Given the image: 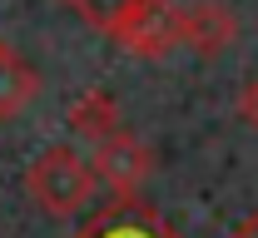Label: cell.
<instances>
[{
  "instance_id": "ba28073f",
  "label": "cell",
  "mask_w": 258,
  "mask_h": 238,
  "mask_svg": "<svg viewBox=\"0 0 258 238\" xmlns=\"http://www.w3.org/2000/svg\"><path fill=\"white\" fill-rule=\"evenodd\" d=\"M64 5H70V10L90 25V30H99L104 40H114V35L129 25V15H134L144 0H64Z\"/></svg>"
},
{
  "instance_id": "30bf717a",
  "label": "cell",
  "mask_w": 258,
  "mask_h": 238,
  "mask_svg": "<svg viewBox=\"0 0 258 238\" xmlns=\"http://www.w3.org/2000/svg\"><path fill=\"white\" fill-rule=\"evenodd\" d=\"M233 238H258V213H253V218H243V223H238V233H233Z\"/></svg>"
},
{
  "instance_id": "52a82bcc",
  "label": "cell",
  "mask_w": 258,
  "mask_h": 238,
  "mask_svg": "<svg viewBox=\"0 0 258 238\" xmlns=\"http://www.w3.org/2000/svg\"><path fill=\"white\" fill-rule=\"evenodd\" d=\"M35 95H40V74L15 50L0 45V119H15L20 109H30Z\"/></svg>"
},
{
  "instance_id": "277c9868",
  "label": "cell",
  "mask_w": 258,
  "mask_h": 238,
  "mask_svg": "<svg viewBox=\"0 0 258 238\" xmlns=\"http://www.w3.org/2000/svg\"><path fill=\"white\" fill-rule=\"evenodd\" d=\"M114 45L134 55V60H164V55H174L179 50V25H174V5L169 0H144L134 15H129V25L114 35Z\"/></svg>"
},
{
  "instance_id": "8992f818",
  "label": "cell",
  "mask_w": 258,
  "mask_h": 238,
  "mask_svg": "<svg viewBox=\"0 0 258 238\" xmlns=\"http://www.w3.org/2000/svg\"><path fill=\"white\" fill-rule=\"evenodd\" d=\"M64 124H70V134L80 139V144H99L109 129H119L124 119H119V104H114L109 90H90V95H80V100L70 104Z\"/></svg>"
},
{
  "instance_id": "6da1fadb",
  "label": "cell",
  "mask_w": 258,
  "mask_h": 238,
  "mask_svg": "<svg viewBox=\"0 0 258 238\" xmlns=\"http://www.w3.org/2000/svg\"><path fill=\"white\" fill-rule=\"evenodd\" d=\"M95 169L80 149L70 144H50L45 154H35V164L25 169V194L40 213L50 218H80L95 204Z\"/></svg>"
},
{
  "instance_id": "9c48e42d",
  "label": "cell",
  "mask_w": 258,
  "mask_h": 238,
  "mask_svg": "<svg viewBox=\"0 0 258 238\" xmlns=\"http://www.w3.org/2000/svg\"><path fill=\"white\" fill-rule=\"evenodd\" d=\"M238 119L258 129V80H248V85L238 90Z\"/></svg>"
},
{
  "instance_id": "7a4b0ae2",
  "label": "cell",
  "mask_w": 258,
  "mask_h": 238,
  "mask_svg": "<svg viewBox=\"0 0 258 238\" xmlns=\"http://www.w3.org/2000/svg\"><path fill=\"white\" fill-rule=\"evenodd\" d=\"M90 169H95L99 184H109L114 189V199H139V189H144V179L154 174V154H149V144L134 134V129H109V134L90 144Z\"/></svg>"
},
{
  "instance_id": "5b68a950",
  "label": "cell",
  "mask_w": 258,
  "mask_h": 238,
  "mask_svg": "<svg viewBox=\"0 0 258 238\" xmlns=\"http://www.w3.org/2000/svg\"><path fill=\"white\" fill-rule=\"evenodd\" d=\"M70 238H184V233H174L149 204H139V199H114L109 208L90 213V223H80Z\"/></svg>"
},
{
  "instance_id": "3957f363",
  "label": "cell",
  "mask_w": 258,
  "mask_h": 238,
  "mask_svg": "<svg viewBox=\"0 0 258 238\" xmlns=\"http://www.w3.org/2000/svg\"><path fill=\"white\" fill-rule=\"evenodd\" d=\"M174 25H179V50H194L199 60H214L224 55L238 35V20L224 0H189V5H174Z\"/></svg>"
}]
</instances>
